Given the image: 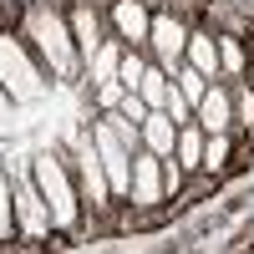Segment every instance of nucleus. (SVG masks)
I'll list each match as a JSON object with an SVG mask.
<instances>
[{"label":"nucleus","instance_id":"obj_1","mask_svg":"<svg viewBox=\"0 0 254 254\" xmlns=\"http://www.w3.org/2000/svg\"><path fill=\"white\" fill-rule=\"evenodd\" d=\"M20 41L36 51V61L46 66V76L56 81H76L87 76L81 71V56H76V41H71V20H66V5L61 0H31L20 10Z\"/></svg>","mask_w":254,"mask_h":254},{"label":"nucleus","instance_id":"obj_2","mask_svg":"<svg viewBox=\"0 0 254 254\" xmlns=\"http://www.w3.org/2000/svg\"><path fill=\"white\" fill-rule=\"evenodd\" d=\"M31 173H36V188H41V198H46V208H51L56 234L61 239L81 234V229H87V203H81V188H76L71 168H66V153H61V147L36 153L31 158Z\"/></svg>","mask_w":254,"mask_h":254},{"label":"nucleus","instance_id":"obj_3","mask_svg":"<svg viewBox=\"0 0 254 254\" xmlns=\"http://www.w3.org/2000/svg\"><path fill=\"white\" fill-rule=\"evenodd\" d=\"M61 153H66V168H71V178H76V188H81L87 219H92V214H102V219H107L112 208H117V198H112L107 168H102V158H97V142H92V122H87V127H76V132H71V142L61 147Z\"/></svg>","mask_w":254,"mask_h":254},{"label":"nucleus","instance_id":"obj_4","mask_svg":"<svg viewBox=\"0 0 254 254\" xmlns=\"http://www.w3.org/2000/svg\"><path fill=\"white\" fill-rule=\"evenodd\" d=\"M10 198H15V244H31V249H46V239H61L56 224H51V208L36 188L31 173V158L10 168Z\"/></svg>","mask_w":254,"mask_h":254},{"label":"nucleus","instance_id":"obj_5","mask_svg":"<svg viewBox=\"0 0 254 254\" xmlns=\"http://www.w3.org/2000/svg\"><path fill=\"white\" fill-rule=\"evenodd\" d=\"M0 81H5L15 107H31V102L46 97V66L20 41V31H0Z\"/></svg>","mask_w":254,"mask_h":254},{"label":"nucleus","instance_id":"obj_6","mask_svg":"<svg viewBox=\"0 0 254 254\" xmlns=\"http://www.w3.org/2000/svg\"><path fill=\"white\" fill-rule=\"evenodd\" d=\"M188 36H193V20L183 10H153V31H147V56L158 61V66L173 76L183 66V51H188Z\"/></svg>","mask_w":254,"mask_h":254},{"label":"nucleus","instance_id":"obj_7","mask_svg":"<svg viewBox=\"0 0 254 254\" xmlns=\"http://www.w3.org/2000/svg\"><path fill=\"white\" fill-rule=\"evenodd\" d=\"M92 142H97V158L102 168H107V183H112V198L127 203V193H132V153L117 142V132L102 117H92Z\"/></svg>","mask_w":254,"mask_h":254},{"label":"nucleus","instance_id":"obj_8","mask_svg":"<svg viewBox=\"0 0 254 254\" xmlns=\"http://www.w3.org/2000/svg\"><path fill=\"white\" fill-rule=\"evenodd\" d=\"M66 20H71V41H76V56H81V71H87V61L102 51V41H107V10L97 5V0H71L66 5Z\"/></svg>","mask_w":254,"mask_h":254},{"label":"nucleus","instance_id":"obj_9","mask_svg":"<svg viewBox=\"0 0 254 254\" xmlns=\"http://www.w3.org/2000/svg\"><path fill=\"white\" fill-rule=\"evenodd\" d=\"M127 203L142 208V214H153L158 203H168V193H163V158H153L147 147L132 153V193H127Z\"/></svg>","mask_w":254,"mask_h":254},{"label":"nucleus","instance_id":"obj_10","mask_svg":"<svg viewBox=\"0 0 254 254\" xmlns=\"http://www.w3.org/2000/svg\"><path fill=\"white\" fill-rule=\"evenodd\" d=\"M107 31L122 36L127 46H147V31H153V5H147V0H112V5H107Z\"/></svg>","mask_w":254,"mask_h":254},{"label":"nucleus","instance_id":"obj_11","mask_svg":"<svg viewBox=\"0 0 254 254\" xmlns=\"http://www.w3.org/2000/svg\"><path fill=\"white\" fill-rule=\"evenodd\" d=\"M193 122L203 132H234V81H208L203 102L193 107Z\"/></svg>","mask_w":254,"mask_h":254},{"label":"nucleus","instance_id":"obj_12","mask_svg":"<svg viewBox=\"0 0 254 254\" xmlns=\"http://www.w3.org/2000/svg\"><path fill=\"white\" fill-rule=\"evenodd\" d=\"M188 66H198L208 81H224L219 76V31L208 20H193V36H188V51H183Z\"/></svg>","mask_w":254,"mask_h":254},{"label":"nucleus","instance_id":"obj_13","mask_svg":"<svg viewBox=\"0 0 254 254\" xmlns=\"http://www.w3.org/2000/svg\"><path fill=\"white\" fill-rule=\"evenodd\" d=\"M142 147L153 158H173V147H178V122L168 117V112H147L142 117Z\"/></svg>","mask_w":254,"mask_h":254},{"label":"nucleus","instance_id":"obj_14","mask_svg":"<svg viewBox=\"0 0 254 254\" xmlns=\"http://www.w3.org/2000/svg\"><path fill=\"white\" fill-rule=\"evenodd\" d=\"M203 142H208V132H203L198 122H183V127H178V147H173V158H178V168H183L188 178L203 173Z\"/></svg>","mask_w":254,"mask_h":254},{"label":"nucleus","instance_id":"obj_15","mask_svg":"<svg viewBox=\"0 0 254 254\" xmlns=\"http://www.w3.org/2000/svg\"><path fill=\"white\" fill-rule=\"evenodd\" d=\"M122 51H127V41H122V36H107V41H102V51L87 61V81H92V87H102V81H117Z\"/></svg>","mask_w":254,"mask_h":254},{"label":"nucleus","instance_id":"obj_16","mask_svg":"<svg viewBox=\"0 0 254 254\" xmlns=\"http://www.w3.org/2000/svg\"><path fill=\"white\" fill-rule=\"evenodd\" d=\"M137 97H142L153 112H163V107H168V97H173V76H168L158 61H147V71H142V81H137Z\"/></svg>","mask_w":254,"mask_h":254},{"label":"nucleus","instance_id":"obj_17","mask_svg":"<svg viewBox=\"0 0 254 254\" xmlns=\"http://www.w3.org/2000/svg\"><path fill=\"white\" fill-rule=\"evenodd\" d=\"M234 163V132H208L203 142V173H224Z\"/></svg>","mask_w":254,"mask_h":254},{"label":"nucleus","instance_id":"obj_18","mask_svg":"<svg viewBox=\"0 0 254 254\" xmlns=\"http://www.w3.org/2000/svg\"><path fill=\"white\" fill-rule=\"evenodd\" d=\"M15 244V198H10V163H0V249Z\"/></svg>","mask_w":254,"mask_h":254},{"label":"nucleus","instance_id":"obj_19","mask_svg":"<svg viewBox=\"0 0 254 254\" xmlns=\"http://www.w3.org/2000/svg\"><path fill=\"white\" fill-rule=\"evenodd\" d=\"M173 87H178V97L188 102V107H198V102H203V92H208V76H203L198 66H188V61H183V66L173 71Z\"/></svg>","mask_w":254,"mask_h":254},{"label":"nucleus","instance_id":"obj_20","mask_svg":"<svg viewBox=\"0 0 254 254\" xmlns=\"http://www.w3.org/2000/svg\"><path fill=\"white\" fill-rule=\"evenodd\" d=\"M147 61H153V56H147V46H127V51H122L117 81H122L127 92H137V81H142V71H147Z\"/></svg>","mask_w":254,"mask_h":254},{"label":"nucleus","instance_id":"obj_21","mask_svg":"<svg viewBox=\"0 0 254 254\" xmlns=\"http://www.w3.org/2000/svg\"><path fill=\"white\" fill-rule=\"evenodd\" d=\"M254 132V81H234V137Z\"/></svg>","mask_w":254,"mask_h":254},{"label":"nucleus","instance_id":"obj_22","mask_svg":"<svg viewBox=\"0 0 254 254\" xmlns=\"http://www.w3.org/2000/svg\"><path fill=\"white\" fill-rule=\"evenodd\" d=\"M183 188H188V173L178 168V158H163V193H168V203H173Z\"/></svg>","mask_w":254,"mask_h":254},{"label":"nucleus","instance_id":"obj_23","mask_svg":"<svg viewBox=\"0 0 254 254\" xmlns=\"http://www.w3.org/2000/svg\"><path fill=\"white\" fill-rule=\"evenodd\" d=\"M122 81H102V87H92V102H97V112H117V102H122Z\"/></svg>","mask_w":254,"mask_h":254},{"label":"nucleus","instance_id":"obj_24","mask_svg":"<svg viewBox=\"0 0 254 254\" xmlns=\"http://www.w3.org/2000/svg\"><path fill=\"white\" fill-rule=\"evenodd\" d=\"M117 112H122V117H132V122H142V117L153 112V107H147V102H142L137 92H122V102H117Z\"/></svg>","mask_w":254,"mask_h":254},{"label":"nucleus","instance_id":"obj_25","mask_svg":"<svg viewBox=\"0 0 254 254\" xmlns=\"http://www.w3.org/2000/svg\"><path fill=\"white\" fill-rule=\"evenodd\" d=\"M163 112H168V117H173L178 127H183V122H193V107H188V102L178 97V87H173V97H168V107H163Z\"/></svg>","mask_w":254,"mask_h":254},{"label":"nucleus","instance_id":"obj_26","mask_svg":"<svg viewBox=\"0 0 254 254\" xmlns=\"http://www.w3.org/2000/svg\"><path fill=\"white\" fill-rule=\"evenodd\" d=\"M10 112H15V102H10V92H5V81H0V132H5V127H10V122H5Z\"/></svg>","mask_w":254,"mask_h":254}]
</instances>
